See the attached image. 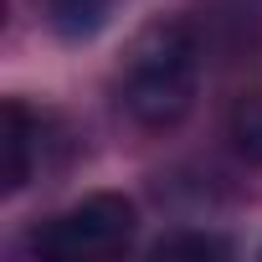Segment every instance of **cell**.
Here are the masks:
<instances>
[{"mask_svg": "<svg viewBox=\"0 0 262 262\" xmlns=\"http://www.w3.org/2000/svg\"><path fill=\"white\" fill-rule=\"evenodd\" d=\"M155 257L160 262H180V257H201V262H221V257H231V242H221V236H206V231H185V236H165L160 247H155Z\"/></svg>", "mask_w": 262, "mask_h": 262, "instance_id": "6", "label": "cell"}, {"mask_svg": "<svg viewBox=\"0 0 262 262\" xmlns=\"http://www.w3.org/2000/svg\"><path fill=\"white\" fill-rule=\"evenodd\" d=\"M31 139H36V118L11 98L0 108V149H6V190H21L31 180Z\"/></svg>", "mask_w": 262, "mask_h": 262, "instance_id": "3", "label": "cell"}, {"mask_svg": "<svg viewBox=\"0 0 262 262\" xmlns=\"http://www.w3.org/2000/svg\"><path fill=\"white\" fill-rule=\"evenodd\" d=\"M41 6H47V26L62 41H93L113 16V0H41Z\"/></svg>", "mask_w": 262, "mask_h": 262, "instance_id": "4", "label": "cell"}, {"mask_svg": "<svg viewBox=\"0 0 262 262\" xmlns=\"http://www.w3.org/2000/svg\"><path fill=\"white\" fill-rule=\"evenodd\" d=\"M226 134H231V144H236L242 160L262 165V88H257V93H242V98L231 103Z\"/></svg>", "mask_w": 262, "mask_h": 262, "instance_id": "5", "label": "cell"}, {"mask_svg": "<svg viewBox=\"0 0 262 262\" xmlns=\"http://www.w3.org/2000/svg\"><path fill=\"white\" fill-rule=\"evenodd\" d=\"M201 88V41L185 21H149L123 52L118 103L144 128H170L190 113Z\"/></svg>", "mask_w": 262, "mask_h": 262, "instance_id": "1", "label": "cell"}, {"mask_svg": "<svg viewBox=\"0 0 262 262\" xmlns=\"http://www.w3.org/2000/svg\"><path fill=\"white\" fill-rule=\"evenodd\" d=\"M128 242H134V201L98 190L67 206L57 221H47L31 247L52 262H103V257H118Z\"/></svg>", "mask_w": 262, "mask_h": 262, "instance_id": "2", "label": "cell"}]
</instances>
